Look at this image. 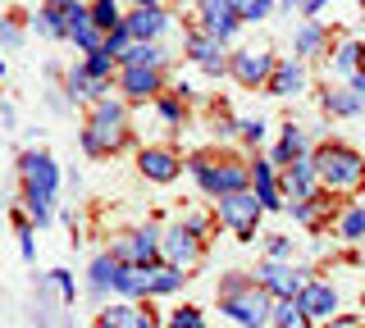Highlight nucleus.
<instances>
[{
    "instance_id": "8",
    "label": "nucleus",
    "mask_w": 365,
    "mask_h": 328,
    "mask_svg": "<svg viewBox=\"0 0 365 328\" xmlns=\"http://www.w3.org/2000/svg\"><path fill=\"white\" fill-rule=\"evenodd\" d=\"M160 237L165 233H155L151 223H146V228H133L110 246V255L119 260V265H155L160 260Z\"/></svg>"
},
{
    "instance_id": "29",
    "label": "nucleus",
    "mask_w": 365,
    "mask_h": 328,
    "mask_svg": "<svg viewBox=\"0 0 365 328\" xmlns=\"http://www.w3.org/2000/svg\"><path fill=\"white\" fill-rule=\"evenodd\" d=\"M91 23H96L101 32H119L123 28V14H119V5H114V0H96V5H91Z\"/></svg>"
},
{
    "instance_id": "24",
    "label": "nucleus",
    "mask_w": 365,
    "mask_h": 328,
    "mask_svg": "<svg viewBox=\"0 0 365 328\" xmlns=\"http://www.w3.org/2000/svg\"><path fill=\"white\" fill-rule=\"evenodd\" d=\"M68 96H83V100H91V105H96V100L110 96V83L91 78L87 64H73V69H68Z\"/></svg>"
},
{
    "instance_id": "12",
    "label": "nucleus",
    "mask_w": 365,
    "mask_h": 328,
    "mask_svg": "<svg viewBox=\"0 0 365 328\" xmlns=\"http://www.w3.org/2000/svg\"><path fill=\"white\" fill-rule=\"evenodd\" d=\"M279 187L288 191V206H292V201H315L319 196V174H315L311 155H302V160H292L288 169H283Z\"/></svg>"
},
{
    "instance_id": "2",
    "label": "nucleus",
    "mask_w": 365,
    "mask_h": 328,
    "mask_svg": "<svg viewBox=\"0 0 365 328\" xmlns=\"http://www.w3.org/2000/svg\"><path fill=\"white\" fill-rule=\"evenodd\" d=\"M311 160H315V174H319L324 191H361L365 187V155L351 151V146L329 142V146H319Z\"/></svg>"
},
{
    "instance_id": "50",
    "label": "nucleus",
    "mask_w": 365,
    "mask_h": 328,
    "mask_svg": "<svg viewBox=\"0 0 365 328\" xmlns=\"http://www.w3.org/2000/svg\"><path fill=\"white\" fill-rule=\"evenodd\" d=\"M96 328H110V324H106V319H96Z\"/></svg>"
},
{
    "instance_id": "37",
    "label": "nucleus",
    "mask_w": 365,
    "mask_h": 328,
    "mask_svg": "<svg viewBox=\"0 0 365 328\" xmlns=\"http://www.w3.org/2000/svg\"><path fill=\"white\" fill-rule=\"evenodd\" d=\"M51 201H55V196H41V191H23V210H28L37 223H51Z\"/></svg>"
},
{
    "instance_id": "16",
    "label": "nucleus",
    "mask_w": 365,
    "mask_h": 328,
    "mask_svg": "<svg viewBox=\"0 0 365 328\" xmlns=\"http://www.w3.org/2000/svg\"><path fill=\"white\" fill-rule=\"evenodd\" d=\"M160 87H165L160 69H119V92L128 100H155V96H165Z\"/></svg>"
},
{
    "instance_id": "11",
    "label": "nucleus",
    "mask_w": 365,
    "mask_h": 328,
    "mask_svg": "<svg viewBox=\"0 0 365 328\" xmlns=\"http://www.w3.org/2000/svg\"><path fill=\"white\" fill-rule=\"evenodd\" d=\"M242 28L233 0H201V32H210L215 41H233V32Z\"/></svg>"
},
{
    "instance_id": "13",
    "label": "nucleus",
    "mask_w": 365,
    "mask_h": 328,
    "mask_svg": "<svg viewBox=\"0 0 365 328\" xmlns=\"http://www.w3.org/2000/svg\"><path fill=\"white\" fill-rule=\"evenodd\" d=\"M187 55L201 64L210 78H220V73H228V55H224V41H215L210 32H187Z\"/></svg>"
},
{
    "instance_id": "31",
    "label": "nucleus",
    "mask_w": 365,
    "mask_h": 328,
    "mask_svg": "<svg viewBox=\"0 0 365 328\" xmlns=\"http://www.w3.org/2000/svg\"><path fill=\"white\" fill-rule=\"evenodd\" d=\"M274 328H311V319H306V310L297 301H279L274 305V319H269Z\"/></svg>"
},
{
    "instance_id": "6",
    "label": "nucleus",
    "mask_w": 365,
    "mask_h": 328,
    "mask_svg": "<svg viewBox=\"0 0 365 328\" xmlns=\"http://www.w3.org/2000/svg\"><path fill=\"white\" fill-rule=\"evenodd\" d=\"M260 214H265V210H260L256 191H237V196H224L220 201V223L237 233V242H251V237H256Z\"/></svg>"
},
{
    "instance_id": "27",
    "label": "nucleus",
    "mask_w": 365,
    "mask_h": 328,
    "mask_svg": "<svg viewBox=\"0 0 365 328\" xmlns=\"http://www.w3.org/2000/svg\"><path fill=\"white\" fill-rule=\"evenodd\" d=\"M319 105H324V115H334V119H351L361 110V96L351 92V87H347V92H324Z\"/></svg>"
},
{
    "instance_id": "19",
    "label": "nucleus",
    "mask_w": 365,
    "mask_h": 328,
    "mask_svg": "<svg viewBox=\"0 0 365 328\" xmlns=\"http://www.w3.org/2000/svg\"><path fill=\"white\" fill-rule=\"evenodd\" d=\"M119 297H155V265H123V274H119Z\"/></svg>"
},
{
    "instance_id": "3",
    "label": "nucleus",
    "mask_w": 365,
    "mask_h": 328,
    "mask_svg": "<svg viewBox=\"0 0 365 328\" xmlns=\"http://www.w3.org/2000/svg\"><path fill=\"white\" fill-rule=\"evenodd\" d=\"M123 142H128V110H123V100H110V96L96 100L91 105V123L83 128L87 155H110Z\"/></svg>"
},
{
    "instance_id": "7",
    "label": "nucleus",
    "mask_w": 365,
    "mask_h": 328,
    "mask_svg": "<svg viewBox=\"0 0 365 328\" xmlns=\"http://www.w3.org/2000/svg\"><path fill=\"white\" fill-rule=\"evenodd\" d=\"M256 282L279 301H297L311 278H306V269H292V265H283V260H265V265H256Z\"/></svg>"
},
{
    "instance_id": "17",
    "label": "nucleus",
    "mask_w": 365,
    "mask_h": 328,
    "mask_svg": "<svg viewBox=\"0 0 365 328\" xmlns=\"http://www.w3.org/2000/svg\"><path fill=\"white\" fill-rule=\"evenodd\" d=\"M165 28H169V14H165V9H133V14L123 18V32L133 37V46H142V41H155Z\"/></svg>"
},
{
    "instance_id": "10",
    "label": "nucleus",
    "mask_w": 365,
    "mask_h": 328,
    "mask_svg": "<svg viewBox=\"0 0 365 328\" xmlns=\"http://www.w3.org/2000/svg\"><path fill=\"white\" fill-rule=\"evenodd\" d=\"M274 64L279 60H274L269 51H237V55H228V73H233L242 87H269Z\"/></svg>"
},
{
    "instance_id": "35",
    "label": "nucleus",
    "mask_w": 365,
    "mask_h": 328,
    "mask_svg": "<svg viewBox=\"0 0 365 328\" xmlns=\"http://www.w3.org/2000/svg\"><path fill=\"white\" fill-rule=\"evenodd\" d=\"M182 269H174V265H155V297H169V292H178L182 287Z\"/></svg>"
},
{
    "instance_id": "45",
    "label": "nucleus",
    "mask_w": 365,
    "mask_h": 328,
    "mask_svg": "<svg viewBox=\"0 0 365 328\" xmlns=\"http://www.w3.org/2000/svg\"><path fill=\"white\" fill-rule=\"evenodd\" d=\"M237 128H242L247 142H265V119H242Z\"/></svg>"
},
{
    "instance_id": "49",
    "label": "nucleus",
    "mask_w": 365,
    "mask_h": 328,
    "mask_svg": "<svg viewBox=\"0 0 365 328\" xmlns=\"http://www.w3.org/2000/svg\"><path fill=\"white\" fill-rule=\"evenodd\" d=\"M137 9H160V0H133Z\"/></svg>"
},
{
    "instance_id": "5",
    "label": "nucleus",
    "mask_w": 365,
    "mask_h": 328,
    "mask_svg": "<svg viewBox=\"0 0 365 328\" xmlns=\"http://www.w3.org/2000/svg\"><path fill=\"white\" fill-rule=\"evenodd\" d=\"M201 233H205V219H182L174 223L165 237H160V255H165V265H174V269H187V265H197L201 260Z\"/></svg>"
},
{
    "instance_id": "23",
    "label": "nucleus",
    "mask_w": 365,
    "mask_h": 328,
    "mask_svg": "<svg viewBox=\"0 0 365 328\" xmlns=\"http://www.w3.org/2000/svg\"><path fill=\"white\" fill-rule=\"evenodd\" d=\"M101 319L110 328H155V314L146 310V305H128V301H114Z\"/></svg>"
},
{
    "instance_id": "22",
    "label": "nucleus",
    "mask_w": 365,
    "mask_h": 328,
    "mask_svg": "<svg viewBox=\"0 0 365 328\" xmlns=\"http://www.w3.org/2000/svg\"><path fill=\"white\" fill-rule=\"evenodd\" d=\"M119 274H123V265H119L114 255H96V260H91V278H87L91 297H96V301H106V292L119 287Z\"/></svg>"
},
{
    "instance_id": "33",
    "label": "nucleus",
    "mask_w": 365,
    "mask_h": 328,
    "mask_svg": "<svg viewBox=\"0 0 365 328\" xmlns=\"http://www.w3.org/2000/svg\"><path fill=\"white\" fill-rule=\"evenodd\" d=\"M83 64H87V73H91V78H101V83H110V73L119 69V60H114V55H110L106 46H101V51H91Z\"/></svg>"
},
{
    "instance_id": "38",
    "label": "nucleus",
    "mask_w": 365,
    "mask_h": 328,
    "mask_svg": "<svg viewBox=\"0 0 365 328\" xmlns=\"http://www.w3.org/2000/svg\"><path fill=\"white\" fill-rule=\"evenodd\" d=\"M237 14H242V23H260V18H269L274 0H233Z\"/></svg>"
},
{
    "instance_id": "30",
    "label": "nucleus",
    "mask_w": 365,
    "mask_h": 328,
    "mask_svg": "<svg viewBox=\"0 0 365 328\" xmlns=\"http://www.w3.org/2000/svg\"><path fill=\"white\" fill-rule=\"evenodd\" d=\"M32 23H37V32H41V37H51V41H64L68 37V28H64V18H60V9H55V5L37 9V18H32Z\"/></svg>"
},
{
    "instance_id": "28",
    "label": "nucleus",
    "mask_w": 365,
    "mask_h": 328,
    "mask_svg": "<svg viewBox=\"0 0 365 328\" xmlns=\"http://www.w3.org/2000/svg\"><path fill=\"white\" fill-rule=\"evenodd\" d=\"M334 69H338V73H347V78L365 69V46H361V41H342L338 55H334Z\"/></svg>"
},
{
    "instance_id": "42",
    "label": "nucleus",
    "mask_w": 365,
    "mask_h": 328,
    "mask_svg": "<svg viewBox=\"0 0 365 328\" xmlns=\"http://www.w3.org/2000/svg\"><path fill=\"white\" fill-rule=\"evenodd\" d=\"M160 119H165V123H174V128L182 123V105H178L174 96H160Z\"/></svg>"
},
{
    "instance_id": "14",
    "label": "nucleus",
    "mask_w": 365,
    "mask_h": 328,
    "mask_svg": "<svg viewBox=\"0 0 365 328\" xmlns=\"http://www.w3.org/2000/svg\"><path fill=\"white\" fill-rule=\"evenodd\" d=\"M137 169H142V178H151V183H174L187 164H182L174 151H165V146H146V151L137 155Z\"/></svg>"
},
{
    "instance_id": "1",
    "label": "nucleus",
    "mask_w": 365,
    "mask_h": 328,
    "mask_svg": "<svg viewBox=\"0 0 365 328\" xmlns=\"http://www.w3.org/2000/svg\"><path fill=\"white\" fill-rule=\"evenodd\" d=\"M220 310L228 319H237L242 328H265L274 319V305H269V292L260 287L256 278L247 274H228L224 287H220Z\"/></svg>"
},
{
    "instance_id": "25",
    "label": "nucleus",
    "mask_w": 365,
    "mask_h": 328,
    "mask_svg": "<svg viewBox=\"0 0 365 328\" xmlns=\"http://www.w3.org/2000/svg\"><path fill=\"white\" fill-rule=\"evenodd\" d=\"M306 151H311V142H306V132H302V128H292V123H288V128H283V142L274 146V155H269V160L288 169L292 160H302Z\"/></svg>"
},
{
    "instance_id": "32",
    "label": "nucleus",
    "mask_w": 365,
    "mask_h": 328,
    "mask_svg": "<svg viewBox=\"0 0 365 328\" xmlns=\"http://www.w3.org/2000/svg\"><path fill=\"white\" fill-rule=\"evenodd\" d=\"M338 237H347V242H365V206H351L347 214L338 219Z\"/></svg>"
},
{
    "instance_id": "26",
    "label": "nucleus",
    "mask_w": 365,
    "mask_h": 328,
    "mask_svg": "<svg viewBox=\"0 0 365 328\" xmlns=\"http://www.w3.org/2000/svg\"><path fill=\"white\" fill-rule=\"evenodd\" d=\"M165 46H155V41H142V46H133L128 55L119 60V69H165Z\"/></svg>"
},
{
    "instance_id": "47",
    "label": "nucleus",
    "mask_w": 365,
    "mask_h": 328,
    "mask_svg": "<svg viewBox=\"0 0 365 328\" xmlns=\"http://www.w3.org/2000/svg\"><path fill=\"white\" fill-rule=\"evenodd\" d=\"M0 41H5V46H14V41H19V28L14 23H0Z\"/></svg>"
},
{
    "instance_id": "18",
    "label": "nucleus",
    "mask_w": 365,
    "mask_h": 328,
    "mask_svg": "<svg viewBox=\"0 0 365 328\" xmlns=\"http://www.w3.org/2000/svg\"><path fill=\"white\" fill-rule=\"evenodd\" d=\"M297 92H306V64L292 55V60H279V64H274L269 96H297Z\"/></svg>"
},
{
    "instance_id": "44",
    "label": "nucleus",
    "mask_w": 365,
    "mask_h": 328,
    "mask_svg": "<svg viewBox=\"0 0 365 328\" xmlns=\"http://www.w3.org/2000/svg\"><path fill=\"white\" fill-rule=\"evenodd\" d=\"M288 255H292V237L274 233V237H269V260H288Z\"/></svg>"
},
{
    "instance_id": "48",
    "label": "nucleus",
    "mask_w": 365,
    "mask_h": 328,
    "mask_svg": "<svg viewBox=\"0 0 365 328\" xmlns=\"http://www.w3.org/2000/svg\"><path fill=\"white\" fill-rule=\"evenodd\" d=\"M351 92H356V96H361V105H365V69H361V73H351Z\"/></svg>"
},
{
    "instance_id": "46",
    "label": "nucleus",
    "mask_w": 365,
    "mask_h": 328,
    "mask_svg": "<svg viewBox=\"0 0 365 328\" xmlns=\"http://www.w3.org/2000/svg\"><path fill=\"white\" fill-rule=\"evenodd\" d=\"M329 328H361V324H356V314H334Z\"/></svg>"
},
{
    "instance_id": "41",
    "label": "nucleus",
    "mask_w": 365,
    "mask_h": 328,
    "mask_svg": "<svg viewBox=\"0 0 365 328\" xmlns=\"http://www.w3.org/2000/svg\"><path fill=\"white\" fill-rule=\"evenodd\" d=\"M324 5H329V0H283V9H288V14L297 9V14H306V18H311V14H319Z\"/></svg>"
},
{
    "instance_id": "15",
    "label": "nucleus",
    "mask_w": 365,
    "mask_h": 328,
    "mask_svg": "<svg viewBox=\"0 0 365 328\" xmlns=\"http://www.w3.org/2000/svg\"><path fill=\"white\" fill-rule=\"evenodd\" d=\"M297 305L306 310V319H334V314H338V292L329 287V282L311 278L302 287V297H297Z\"/></svg>"
},
{
    "instance_id": "39",
    "label": "nucleus",
    "mask_w": 365,
    "mask_h": 328,
    "mask_svg": "<svg viewBox=\"0 0 365 328\" xmlns=\"http://www.w3.org/2000/svg\"><path fill=\"white\" fill-rule=\"evenodd\" d=\"M169 328H205V319H201V310L182 305V310H169Z\"/></svg>"
},
{
    "instance_id": "9",
    "label": "nucleus",
    "mask_w": 365,
    "mask_h": 328,
    "mask_svg": "<svg viewBox=\"0 0 365 328\" xmlns=\"http://www.w3.org/2000/svg\"><path fill=\"white\" fill-rule=\"evenodd\" d=\"M19 178H23V191H41V196L60 191V169H55V160L46 151H23Z\"/></svg>"
},
{
    "instance_id": "36",
    "label": "nucleus",
    "mask_w": 365,
    "mask_h": 328,
    "mask_svg": "<svg viewBox=\"0 0 365 328\" xmlns=\"http://www.w3.org/2000/svg\"><path fill=\"white\" fill-rule=\"evenodd\" d=\"M73 46L91 55V51H101V46H106V32H101V28H96V23H91V18H87V23L73 32Z\"/></svg>"
},
{
    "instance_id": "34",
    "label": "nucleus",
    "mask_w": 365,
    "mask_h": 328,
    "mask_svg": "<svg viewBox=\"0 0 365 328\" xmlns=\"http://www.w3.org/2000/svg\"><path fill=\"white\" fill-rule=\"evenodd\" d=\"M288 210H292V219H302L306 228H315V223H319V214L329 210V201H324V196H315V201H292Z\"/></svg>"
},
{
    "instance_id": "20",
    "label": "nucleus",
    "mask_w": 365,
    "mask_h": 328,
    "mask_svg": "<svg viewBox=\"0 0 365 328\" xmlns=\"http://www.w3.org/2000/svg\"><path fill=\"white\" fill-rule=\"evenodd\" d=\"M324 46H329L324 23H319V18H306V23L297 28V37H292V55L297 60H315V55H324Z\"/></svg>"
},
{
    "instance_id": "4",
    "label": "nucleus",
    "mask_w": 365,
    "mask_h": 328,
    "mask_svg": "<svg viewBox=\"0 0 365 328\" xmlns=\"http://www.w3.org/2000/svg\"><path fill=\"white\" fill-rule=\"evenodd\" d=\"M187 174L201 183L205 196H237V191H247L251 183V169L247 164H233V160H210V155H197V160H187Z\"/></svg>"
},
{
    "instance_id": "43",
    "label": "nucleus",
    "mask_w": 365,
    "mask_h": 328,
    "mask_svg": "<svg viewBox=\"0 0 365 328\" xmlns=\"http://www.w3.org/2000/svg\"><path fill=\"white\" fill-rule=\"evenodd\" d=\"M19 251H23V260H32V251H37V246H32V223L23 219V214H19Z\"/></svg>"
},
{
    "instance_id": "21",
    "label": "nucleus",
    "mask_w": 365,
    "mask_h": 328,
    "mask_svg": "<svg viewBox=\"0 0 365 328\" xmlns=\"http://www.w3.org/2000/svg\"><path fill=\"white\" fill-rule=\"evenodd\" d=\"M251 187H256V201H260V210H279L283 201H279V178H274V160H256V169H251Z\"/></svg>"
},
{
    "instance_id": "40",
    "label": "nucleus",
    "mask_w": 365,
    "mask_h": 328,
    "mask_svg": "<svg viewBox=\"0 0 365 328\" xmlns=\"http://www.w3.org/2000/svg\"><path fill=\"white\" fill-rule=\"evenodd\" d=\"M51 282L60 287V297H64L68 305H73V297H78V282H73V274H68V269H55V274H51Z\"/></svg>"
}]
</instances>
